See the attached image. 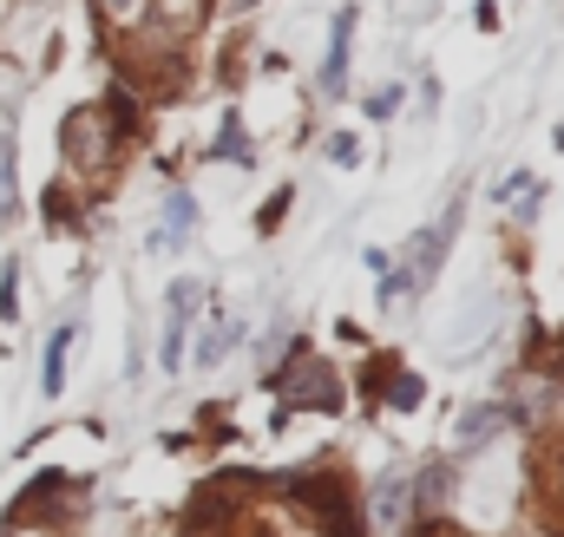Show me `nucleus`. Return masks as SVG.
Here are the masks:
<instances>
[{"mask_svg": "<svg viewBox=\"0 0 564 537\" xmlns=\"http://www.w3.org/2000/svg\"><path fill=\"white\" fill-rule=\"evenodd\" d=\"M295 406H322V413H335V406H341L335 374H328L315 354H295V374H289V387H282V419H289Z\"/></svg>", "mask_w": 564, "mask_h": 537, "instance_id": "obj_1", "label": "nucleus"}, {"mask_svg": "<svg viewBox=\"0 0 564 537\" xmlns=\"http://www.w3.org/2000/svg\"><path fill=\"white\" fill-rule=\"evenodd\" d=\"M295 492H302V505H315V518L328 525V537H361V518H355V505H348L341 485H328V479H302Z\"/></svg>", "mask_w": 564, "mask_h": 537, "instance_id": "obj_2", "label": "nucleus"}, {"mask_svg": "<svg viewBox=\"0 0 564 537\" xmlns=\"http://www.w3.org/2000/svg\"><path fill=\"white\" fill-rule=\"evenodd\" d=\"M197 302H204L197 282H177V288H171V321H164V348H158V361H164L171 374H177V361H184V328H191Z\"/></svg>", "mask_w": 564, "mask_h": 537, "instance_id": "obj_3", "label": "nucleus"}, {"mask_svg": "<svg viewBox=\"0 0 564 537\" xmlns=\"http://www.w3.org/2000/svg\"><path fill=\"white\" fill-rule=\"evenodd\" d=\"M191 230H197V197H191V190H171V197H164V223H158V250L191 243Z\"/></svg>", "mask_w": 564, "mask_h": 537, "instance_id": "obj_4", "label": "nucleus"}, {"mask_svg": "<svg viewBox=\"0 0 564 537\" xmlns=\"http://www.w3.org/2000/svg\"><path fill=\"white\" fill-rule=\"evenodd\" d=\"M348 40H355V7L335 13V40H328V66H322L328 92H348Z\"/></svg>", "mask_w": 564, "mask_h": 537, "instance_id": "obj_5", "label": "nucleus"}, {"mask_svg": "<svg viewBox=\"0 0 564 537\" xmlns=\"http://www.w3.org/2000/svg\"><path fill=\"white\" fill-rule=\"evenodd\" d=\"M414 512V498H408V479H381L375 485V525H388V531H401V518Z\"/></svg>", "mask_w": 564, "mask_h": 537, "instance_id": "obj_6", "label": "nucleus"}, {"mask_svg": "<svg viewBox=\"0 0 564 537\" xmlns=\"http://www.w3.org/2000/svg\"><path fill=\"white\" fill-rule=\"evenodd\" d=\"M446 492H453V472H446V465H426L421 479L408 485V498H414L421 512H433V505H446Z\"/></svg>", "mask_w": 564, "mask_h": 537, "instance_id": "obj_7", "label": "nucleus"}, {"mask_svg": "<svg viewBox=\"0 0 564 537\" xmlns=\"http://www.w3.org/2000/svg\"><path fill=\"white\" fill-rule=\"evenodd\" d=\"M66 348H73V328H59V335L46 341V374H40V387H46V394H59V387H66Z\"/></svg>", "mask_w": 564, "mask_h": 537, "instance_id": "obj_8", "label": "nucleus"}, {"mask_svg": "<svg viewBox=\"0 0 564 537\" xmlns=\"http://www.w3.org/2000/svg\"><path fill=\"white\" fill-rule=\"evenodd\" d=\"M230 341H237V328H230V321H224V315H210V328H204V348H197V361H204V368H217V361H224V348H230Z\"/></svg>", "mask_w": 564, "mask_h": 537, "instance_id": "obj_9", "label": "nucleus"}, {"mask_svg": "<svg viewBox=\"0 0 564 537\" xmlns=\"http://www.w3.org/2000/svg\"><path fill=\"white\" fill-rule=\"evenodd\" d=\"M20 204V184H13V138L0 132V217Z\"/></svg>", "mask_w": 564, "mask_h": 537, "instance_id": "obj_10", "label": "nucleus"}, {"mask_svg": "<svg viewBox=\"0 0 564 537\" xmlns=\"http://www.w3.org/2000/svg\"><path fill=\"white\" fill-rule=\"evenodd\" d=\"M217 157H237V164H250V138L237 119H224V138H217Z\"/></svg>", "mask_w": 564, "mask_h": 537, "instance_id": "obj_11", "label": "nucleus"}, {"mask_svg": "<svg viewBox=\"0 0 564 537\" xmlns=\"http://www.w3.org/2000/svg\"><path fill=\"white\" fill-rule=\"evenodd\" d=\"M499 419H506V413H499V406H492V413H486V406H479V413H466V426H459V439H466V446H473V439H486V432H499Z\"/></svg>", "mask_w": 564, "mask_h": 537, "instance_id": "obj_12", "label": "nucleus"}, {"mask_svg": "<svg viewBox=\"0 0 564 537\" xmlns=\"http://www.w3.org/2000/svg\"><path fill=\"white\" fill-rule=\"evenodd\" d=\"M421 394H426V387H421V374H401V381L388 387V401L401 406V413H408V406H421Z\"/></svg>", "mask_w": 564, "mask_h": 537, "instance_id": "obj_13", "label": "nucleus"}, {"mask_svg": "<svg viewBox=\"0 0 564 537\" xmlns=\"http://www.w3.org/2000/svg\"><path fill=\"white\" fill-rule=\"evenodd\" d=\"M328 157H335V164H355V157H361V138H355V132H335V138H328Z\"/></svg>", "mask_w": 564, "mask_h": 537, "instance_id": "obj_14", "label": "nucleus"}, {"mask_svg": "<svg viewBox=\"0 0 564 537\" xmlns=\"http://www.w3.org/2000/svg\"><path fill=\"white\" fill-rule=\"evenodd\" d=\"M0 321H13V268L0 275Z\"/></svg>", "mask_w": 564, "mask_h": 537, "instance_id": "obj_15", "label": "nucleus"}, {"mask_svg": "<svg viewBox=\"0 0 564 537\" xmlns=\"http://www.w3.org/2000/svg\"><path fill=\"white\" fill-rule=\"evenodd\" d=\"M224 7H230V13H250V7H257V0H224Z\"/></svg>", "mask_w": 564, "mask_h": 537, "instance_id": "obj_16", "label": "nucleus"}, {"mask_svg": "<svg viewBox=\"0 0 564 537\" xmlns=\"http://www.w3.org/2000/svg\"><path fill=\"white\" fill-rule=\"evenodd\" d=\"M112 7H119V13H132V7H139V0H112Z\"/></svg>", "mask_w": 564, "mask_h": 537, "instance_id": "obj_17", "label": "nucleus"}, {"mask_svg": "<svg viewBox=\"0 0 564 537\" xmlns=\"http://www.w3.org/2000/svg\"><path fill=\"white\" fill-rule=\"evenodd\" d=\"M558 144H564V132H558Z\"/></svg>", "mask_w": 564, "mask_h": 537, "instance_id": "obj_18", "label": "nucleus"}]
</instances>
